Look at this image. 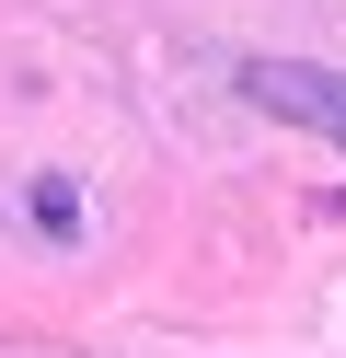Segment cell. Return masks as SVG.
I'll list each match as a JSON object with an SVG mask.
<instances>
[{"instance_id":"1","label":"cell","mask_w":346,"mask_h":358,"mask_svg":"<svg viewBox=\"0 0 346 358\" xmlns=\"http://www.w3.org/2000/svg\"><path fill=\"white\" fill-rule=\"evenodd\" d=\"M231 81H243V104H266V116H289V127L346 150V70H323V58H243Z\"/></svg>"}]
</instances>
